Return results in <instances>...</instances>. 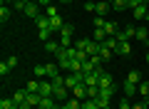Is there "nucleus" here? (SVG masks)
Masks as SVG:
<instances>
[{"mask_svg":"<svg viewBox=\"0 0 149 109\" xmlns=\"http://www.w3.org/2000/svg\"><path fill=\"white\" fill-rule=\"evenodd\" d=\"M112 10V3H97V8H95V12H97V15H107V12H109Z\"/></svg>","mask_w":149,"mask_h":109,"instance_id":"obj_12","label":"nucleus"},{"mask_svg":"<svg viewBox=\"0 0 149 109\" xmlns=\"http://www.w3.org/2000/svg\"><path fill=\"white\" fill-rule=\"evenodd\" d=\"M100 97V87H87V99H97Z\"/></svg>","mask_w":149,"mask_h":109,"instance_id":"obj_35","label":"nucleus"},{"mask_svg":"<svg viewBox=\"0 0 149 109\" xmlns=\"http://www.w3.org/2000/svg\"><path fill=\"white\" fill-rule=\"evenodd\" d=\"M25 12L27 17H32V20H37V17H40V3H35V0H30V3H27L25 5Z\"/></svg>","mask_w":149,"mask_h":109,"instance_id":"obj_3","label":"nucleus"},{"mask_svg":"<svg viewBox=\"0 0 149 109\" xmlns=\"http://www.w3.org/2000/svg\"><path fill=\"white\" fill-rule=\"evenodd\" d=\"M119 109H132V104H129L127 99H122V104H119Z\"/></svg>","mask_w":149,"mask_h":109,"instance_id":"obj_42","label":"nucleus"},{"mask_svg":"<svg viewBox=\"0 0 149 109\" xmlns=\"http://www.w3.org/2000/svg\"><path fill=\"white\" fill-rule=\"evenodd\" d=\"M45 50H47V52H52V55H57V52L62 50V45H60V42H52V40H47V42H45Z\"/></svg>","mask_w":149,"mask_h":109,"instance_id":"obj_19","label":"nucleus"},{"mask_svg":"<svg viewBox=\"0 0 149 109\" xmlns=\"http://www.w3.org/2000/svg\"><path fill=\"white\" fill-rule=\"evenodd\" d=\"M132 109H147V102H142V104H132Z\"/></svg>","mask_w":149,"mask_h":109,"instance_id":"obj_44","label":"nucleus"},{"mask_svg":"<svg viewBox=\"0 0 149 109\" xmlns=\"http://www.w3.org/2000/svg\"><path fill=\"white\" fill-rule=\"evenodd\" d=\"M147 3H149V0H129V8L134 10L137 5H147Z\"/></svg>","mask_w":149,"mask_h":109,"instance_id":"obj_39","label":"nucleus"},{"mask_svg":"<svg viewBox=\"0 0 149 109\" xmlns=\"http://www.w3.org/2000/svg\"><path fill=\"white\" fill-rule=\"evenodd\" d=\"M13 99H15V104L20 107V104L27 102V89H17V92H13Z\"/></svg>","mask_w":149,"mask_h":109,"instance_id":"obj_8","label":"nucleus"},{"mask_svg":"<svg viewBox=\"0 0 149 109\" xmlns=\"http://www.w3.org/2000/svg\"><path fill=\"white\" fill-rule=\"evenodd\" d=\"M134 35H137V27L127 25V27H124V30H119V32H117V35H114V37H117L119 42H129V40H132Z\"/></svg>","mask_w":149,"mask_h":109,"instance_id":"obj_2","label":"nucleus"},{"mask_svg":"<svg viewBox=\"0 0 149 109\" xmlns=\"http://www.w3.org/2000/svg\"><path fill=\"white\" fill-rule=\"evenodd\" d=\"M8 20H10V10H8V8L3 5V8H0V22H3V25H5Z\"/></svg>","mask_w":149,"mask_h":109,"instance_id":"obj_33","label":"nucleus"},{"mask_svg":"<svg viewBox=\"0 0 149 109\" xmlns=\"http://www.w3.org/2000/svg\"><path fill=\"white\" fill-rule=\"evenodd\" d=\"M127 82H132V84H139V82H142V74H139L137 69H132V72L127 74Z\"/></svg>","mask_w":149,"mask_h":109,"instance_id":"obj_26","label":"nucleus"},{"mask_svg":"<svg viewBox=\"0 0 149 109\" xmlns=\"http://www.w3.org/2000/svg\"><path fill=\"white\" fill-rule=\"evenodd\" d=\"M25 89L27 92H40V82H37V79H30V82L25 84Z\"/></svg>","mask_w":149,"mask_h":109,"instance_id":"obj_31","label":"nucleus"},{"mask_svg":"<svg viewBox=\"0 0 149 109\" xmlns=\"http://www.w3.org/2000/svg\"><path fill=\"white\" fill-rule=\"evenodd\" d=\"M144 22H149V10H147V17H144Z\"/></svg>","mask_w":149,"mask_h":109,"instance_id":"obj_47","label":"nucleus"},{"mask_svg":"<svg viewBox=\"0 0 149 109\" xmlns=\"http://www.w3.org/2000/svg\"><path fill=\"white\" fill-rule=\"evenodd\" d=\"M45 67H47V77H50V79H52V77H57V74L62 72V69H60L57 65H45Z\"/></svg>","mask_w":149,"mask_h":109,"instance_id":"obj_28","label":"nucleus"},{"mask_svg":"<svg viewBox=\"0 0 149 109\" xmlns=\"http://www.w3.org/2000/svg\"><path fill=\"white\" fill-rule=\"evenodd\" d=\"M97 3H112V0H97Z\"/></svg>","mask_w":149,"mask_h":109,"instance_id":"obj_48","label":"nucleus"},{"mask_svg":"<svg viewBox=\"0 0 149 109\" xmlns=\"http://www.w3.org/2000/svg\"><path fill=\"white\" fill-rule=\"evenodd\" d=\"M95 8H97V3H92V0H85V10H87V12H95Z\"/></svg>","mask_w":149,"mask_h":109,"instance_id":"obj_37","label":"nucleus"},{"mask_svg":"<svg viewBox=\"0 0 149 109\" xmlns=\"http://www.w3.org/2000/svg\"><path fill=\"white\" fill-rule=\"evenodd\" d=\"M0 109H17V104H15V99H0Z\"/></svg>","mask_w":149,"mask_h":109,"instance_id":"obj_25","label":"nucleus"},{"mask_svg":"<svg viewBox=\"0 0 149 109\" xmlns=\"http://www.w3.org/2000/svg\"><path fill=\"white\" fill-rule=\"evenodd\" d=\"M85 82V72H70L67 77H65V87L67 89H74L77 84H82Z\"/></svg>","mask_w":149,"mask_h":109,"instance_id":"obj_1","label":"nucleus"},{"mask_svg":"<svg viewBox=\"0 0 149 109\" xmlns=\"http://www.w3.org/2000/svg\"><path fill=\"white\" fill-rule=\"evenodd\" d=\"M117 55H132V45H129V42H119Z\"/></svg>","mask_w":149,"mask_h":109,"instance_id":"obj_24","label":"nucleus"},{"mask_svg":"<svg viewBox=\"0 0 149 109\" xmlns=\"http://www.w3.org/2000/svg\"><path fill=\"white\" fill-rule=\"evenodd\" d=\"M92 40H95V42H104V40H107L104 27H95V32H92Z\"/></svg>","mask_w":149,"mask_h":109,"instance_id":"obj_14","label":"nucleus"},{"mask_svg":"<svg viewBox=\"0 0 149 109\" xmlns=\"http://www.w3.org/2000/svg\"><path fill=\"white\" fill-rule=\"evenodd\" d=\"M147 10H149L147 5H137V8L132 10V12H134L132 17H134V20H144V17H147Z\"/></svg>","mask_w":149,"mask_h":109,"instance_id":"obj_11","label":"nucleus"},{"mask_svg":"<svg viewBox=\"0 0 149 109\" xmlns=\"http://www.w3.org/2000/svg\"><path fill=\"white\" fill-rule=\"evenodd\" d=\"M35 25H37V30H52V27H50V17L47 15H40L35 20Z\"/></svg>","mask_w":149,"mask_h":109,"instance_id":"obj_9","label":"nucleus"},{"mask_svg":"<svg viewBox=\"0 0 149 109\" xmlns=\"http://www.w3.org/2000/svg\"><path fill=\"white\" fill-rule=\"evenodd\" d=\"M70 92H72V97L82 99V102L87 99V87H85V84H77V87H74V89H70Z\"/></svg>","mask_w":149,"mask_h":109,"instance_id":"obj_7","label":"nucleus"},{"mask_svg":"<svg viewBox=\"0 0 149 109\" xmlns=\"http://www.w3.org/2000/svg\"><path fill=\"white\" fill-rule=\"evenodd\" d=\"M32 72H35L37 77H47V67H45V65H35V67H32Z\"/></svg>","mask_w":149,"mask_h":109,"instance_id":"obj_30","label":"nucleus"},{"mask_svg":"<svg viewBox=\"0 0 149 109\" xmlns=\"http://www.w3.org/2000/svg\"><path fill=\"white\" fill-rule=\"evenodd\" d=\"M104 32H107V37H114V35L119 32V25H117V22H109V20H107V22H104Z\"/></svg>","mask_w":149,"mask_h":109,"instance_id":"obj_10","label":"nucleus"},{"mask_svg":"<svg viewBox=\"0 0 149 109\" xmlns=\"http://www.w3.org/2000/svg\"><path fill=\"white\" fill-rule=\"evenodd\" d=\"M104 22H107V20H104V17H100V15H97V17H95V27H104Z\"/></svg>","mask_w":149,"mask_h":109,"instance_id":"obj_41","label":"nucleus"},{"mask_svg":"<svg viewBox=\"0 0 149 109\" xmlns=\"http://www.w3.org/2000/svg\"><path fill=\"white\" fill-rule=\"evenodd\" d=\"M70 72H82V62L80 60H70Z\"/></svg>","mask_w":149,"mask_h":109,"instance_id":"obj_34","label":"nucleus"},{"mask_svg":"<svg viewBox=\"0 0 149 109\" xmlns=\"http://www.w3.org/2000/svg\"><path fill=\"white\" fill-rule=\"evenodd\" d=\"M92 45V37H82V40H77L74 42V47H77V50H82V52H87V47Z\"/></svg>","mask_w":149,"mask_h":109,"instance_id":"obj_17","label":"nucleus"},{"mask_svg":"<svg viewBox=\"0 0 149 109\" xmlns=\"http://www.w3.org/2000/svg\"><path fill=\"white\" fill-rule=\"evenodd\" d=\"M8 65H10V69H13V67L17 65V57H8Z\"/></svg>","mask_w":149,"mask_h":109,"instance_id":"obj_43","label":"nucleus"},{"mask_svg":"<svg viewBox=\"0 0 149 109\" xmlns=\"http://www.w3.org/2000/svg\"><path fill=\"white\" fill-rule=\"evenodd\" d=\"M129 94H137V84H132V82L124 79V97H129Z\"/></svg>","mask_w":149,"mask_h":109,"instance_id":"obj_27","label":"nucleus"},{"mask_svg":"<svg viewBox=\"0 0 149 109\" xmlns=\"http://www.w3.org/2000/svg\"><path fill=\"white\" fill-rule=\"evenodd\" d=\"M40 94H42V97H52L55 94V84H52V79H42V82H40Z\"/></svg>","mask_w":149,"mask_h":109,"instance_id":"obj_4","label":"nucleus"},{"mask_svg":"<svg viewBox=\"0 0 149 109\" xmlns=\"http://www.w3.org/2000/svg\"><path fill=\"white\" fill-rule=\"evenodd\" d=\"M144 102H147V109H149V99H144Z\"/></svg>","mask_w":149,"mask_h":109,"instance_id":"obj_50","label":"nucleus"},{"mask_svg":"<svg viewBox=\"0 0 149 109\" xmlns=\"http://www.w3.org/2000/svg\"><path fill=\"white\" fill-rule=\"evenodd\" d=\"M109 87H114V79H112V74H100V89H109Z\"/></svg>","mask_w":149,"mask_h":109,"instance_id":"obj_6","label":"nucleus"},{"mask_svg":"<svg viewBox=\"0 0 149 109\" xmlns=\"http://www.w3.org/2000/svg\"><path fill=\"white\" fill-rule=\"evenodd\" d=\"M60 109H82V99H77V97H70L67 102H62V107Z\"/></svg>","mask_w":149,"mask_h":109,"instance_id":"obj_5","label":"nucleus"},{"mask_svg":"<svg viewBox=\"0 0 149 109\" xmlns=\"http://www.w3.org/2000/svg\"><path fill=\"white\" fill-rule=\"evenodd\" d=\"M50 27H52V32H57V35H60V30H62V17H60V15L50 17Z\"/></svg>","mask_w":149,"mask_h":109,"instance_id":"obj_13","label":"nucleus"},{"mask_svg":"<svg viewBox=\"0 0 149 109\" xmlns=\"http://www.w3.org/2000/svg\"><path fill=\"white\" fill-rule=\"evenodd\" d=\"M45 15H47V17H55V15H57V8H55V5H47V10H45Z\"/></svg>","mask_w":149,"mask_h":109,"instance_id":"obj_38","label":"nucleus"},{"mask_svg":"<svg viewBox=\"0 0 149 109\" xmlns=\"http://www.w3.org/2000/svg\"><path fill=\"white\" fill-rule=\"evenodd\" d=\"M149 32H147V27H137V35H134V40H139V42H149Z\"/></svg>","mask_w":149,"mask_h":109,"instance_id":"obj_20","label":"nucleus"},{"mask_svg":"<svg viewBox=\"0 0 149 109\" xmlns=\"http://www.w3.org/2000/svg\"><path fill=\"white\" fill-rule=\"evenodd\" d=\"M0 74H3V77H5V74H10V65H8V62L0 65Z\"/></svg>","mask_w":149,"mask_h":109,"instance_id":"obj_40","label":"nucleus"},{"mask_svg":"<svg viewBox=\"0 0 149 109\" xmlns=\"http://www.w3.org/2000/svg\"><path fill=\"white\" fill-rule=\"evenodd\" d=\"M37 109H55V97H42Z\"/></svg>","mask_w":149,"mask_h":109,"instance_id":"obj_16","label":"nucleus"},{"mask_svg":"<svg viewBox=\"0 0 149 109\" xmlns=\"http://www.w3.org/2000/svg\"><path fill=\"white\" fill-rule=\"evenodd\" d=\"M112 55H114V52H112L109 47L104 45V42H100V57H102V60L107 62V60H112Z\"/></svg>","mask_w":149,"mask_h":109,"instance_id":"obj_15","label":"nucleus"},{"mask_svg":"<svg viewBox=\"0 0 149 109\" xmlns=\"http://www.w3.org/2000/svg\"><path fill=\"white\" fill-rule=\"evenodd\" d=\"M100 109H112V107H109V104H107V107H100Z\"/></svg>","mask_w":149,"mask_h":109,"instance_id":"obj_49","label":"nucleus"},{"mask_svg":"<svg viewBox=\"0 0 149 109\" xmlns=\"http://www.w3.org/2000/svg\"><path fill=\"white\" fill-rule=\"evenodd\" d=\"M25 5H27V3H25V0H15V3H13V8H15V10H25Z\"/></svg>","mask_w":149,"mask_h":109,"instance_id":"obj_36","label":"nucleus"},{"mask_svg":"<svg viewBox=\"0 0 149 109\" xmlns=\"http://www.w3.org/2000/svg\"><path fill=\"white\" fill-rule=\"evenodd\" d=\"M104 45L109 47V50L114 52V55H117V47H119V40H117V37H107V40H104Z\"/></svg>","mask_w":149,"mask_h":109,"instance_id":"obj_23","label":"nucleus"},{"mask_svg":"<svg viewBox=\"0 0 149 109\" xmlns=\"http://www.w3.org/2000/svg\"><path fill=\"white\" fill-rule=\"evenodd\" d=\"M52 35H55L52 30H37V37H40V40H42V42H47V40H50V37H52Z\"/></svg>","mask_w":149,"mask_h":109,"instance_id":"obj_32","label":"nucleus"},{"mask_svg":"<svg viewBox=\"0 0 149 109\" xmlns=\"http://www.w3.org/2000/svg\"><path fill=\"white\" fill-rule=\"evenodd\" d=\"M55 99H60V102H67V87H55Z\"/></svg>","mask_w":149,"mask_h":109,"instance_id":"obj_18","label":"nucleus"},{"mask_svg":"<svg viewBox=\"0 0 149 109\" xmlns=\"http://www.w3.org/2000/svg\"><path fill=\"white\" fill-rule=\"evenodd\" d=\"M137 92L142 94L144 99H149V82H139V84H137Z\"/></svg>","mask_w":149,"mask_h":109,"instance_id":"obj_22","label":"nucleus"},{"mask_svg":"<svg viewBox=\"0 0 149 109\" xmlns=\"http://www.w3.org/2000/svg\"><path fill=\"white\" fill-rule=\"evenodd\" d=\"M144 62H147V65H149V52H147V55H144Z\"/></svg>","mask_w":149,"mask_h":109,"instance_id":"obj_45","label":"nucleus"},{"mask_svg":"<svg viewBox=\"0 0 149 109\" xmlns=\"http://www.w3.org/2000/svg\"><path fill=\"white\" fill-rule=\"evenodd\" d=\"M95 69H97V65L92 62V60H85V62H82V72H85V74H92Z\"/></svg>","mask_w":149,"mask_h":109,"instance_id":"obj_21","label":"nucleus"},{"mask_svg":"<svg viewBox=\"0 0 149 109\" xmlns=\"http://www.w3.org/2000/svg\"><path fill=\"white\" fill-rule=\"evenodd\" d=\"M112 8L114 10H124V8H129V0H112Z\"/></svg>","mask_w":149,"mask_h":109,"instance_id":"obj_29","label":"nucleus"},{"mask_svg":"<svg viewBox=\"0 0 149 109\" xmlns=\"http://www.w3.org/2000/svg\"><path fill=\"white\" fill-rule=\"evenodd\" d=\"M60 3H62V5H67V3H72V0H60Z\"/></svg>","mask_w":149,"mask_h":109,"instance_id":"obj_46","label":"nucleus"},{"mask_svg":"<svg viewBox=\"0 0 149 109\" xmlns=\"http://www.w3.org/2000/svg\"><path fill=\"white\" fill-rule=\"evenodd\" d=\"M55 109H60V107H55Z\"/></svg>","mask_w":149,"mask_h":109,"instance_id":"obj_51","label":"nucleus"}]
</instances>
